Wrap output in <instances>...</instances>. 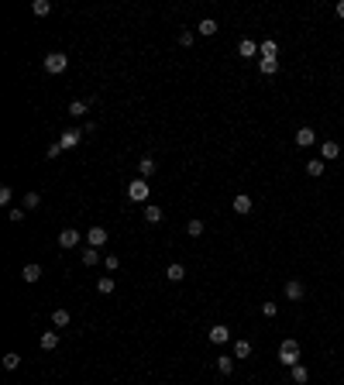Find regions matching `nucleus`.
Returning a JSON list of instances; mask_svg holds the SVG:
<instances>
[{
    "mask_svg": "<svg viewBox=\"0 0 344 385\" xmlns=\"http://www.w3.org/2000/svg\"><path fill=\"white\" fill-rule=\"evenodd\" d=\"M279 361L286 364V368H293V364H299V344L293 337H286L282 344H279Z\"/></svg>",
    "mask_w": 344,
    "mask_h": 385,
    "instance_id": "f257e3e1",
    "label": "nucleus"
},
{
    "mask_svg": "<svg viewBox=\"0 0 344 385\" xmlns=\"http://www.w3.org/2000/svg\"><path fill=\"white\" fill-rule=\"evenodd\" d=\"M42 66H45V72L59 76V72H66V69H69V55H66V52H48Z\"/></svg>",
    "mask_w": 344,
    "mask_h": 385,
    "instance_id": "f03ea898",
    "label": "nucleus"
},
{
    "mask_svg": "<svg viewBox=\"0 0 344 385\" xmlns=\"http://www.w3.org/2000/svg\"><path fill=\"white\" fill-rule=\"evenodd\" d=\"M127 200H131V203H145V200H148V179L131 182V186H127Z\"/></svg>",
    "mask_w": 344,
    "mask_h": 385,
    "instance_id": "7ed1b4c3",
    "label": "nucleus"
},
{
    "mask_svg": "<svg viewBox=\"0 0 344 385\" xmlns=\"http://www.w3.org/2000/svg\"><path fill=\"white\" fill-rule=\"evenodd\" d=\"M86 244H90V248H103V244H107V227H90V230H86Z\"/></svg>",
    "mask_w": 344,
    "mask_h": 385,
    "instance_id": "20e7f679",
    "label": "nucleus"
},
{
    "mask_svg": "<svg viewBox=\"0 0 344 385\" xmlns=\"http://www.w3.org/2000/svg\"><path fill=\"white\" fill-rule=\"evenodd\" d=\"M206 337H210V344H227V340H231V327L217 323V327H210V330H206Z\"/></svg>",
    "mask_w": 344,
    "mask_h": 385,
    "instance_id": "39448f33",
    "label": "nucleus"
},
{
    "mask_svg": "<svg viewBox=\"0 0 344 385\" xmlns=\"http://www.w3.org/2000/svg\"><path fill=\"white\" fill-rule=\"evenodd\" d=\"M231 206H234V214H238V217H244V214H252V206H255V203H252V196H248V192H238Z\"/></svg>",
    "mask_w": 344,
    "mask_h": 385,
    "instance_id": "423d86ee",
    "label": "nucleus"
},
{
    "mask_svg": "<svg viewBox=\"0 0 344 385\" xmlns=\"http://www.w3.org/2000/svg\"><path fill=\"white\" fill-rule=\"evenodd\" d=\"M80 244V230L76 227H66L62 234H59V248H76Z\"/></svg>",
    "mask_w": 344,
    "mask_h": 385,
    "instance_id": "0eeeda50",
    "label": "nucleus"
},
{
    "mask_svg": "<svg viewBox=\"0 0 344 385\" xmlns=\"http://www.w3.org/2000/svg\"><path fill=\"white\" fill-rule=\"evenodd\" d=\"M337 155H341V145H337V141H331V138H327V141H320V159H323V162H334Z\"/></svg>",
    "mask_w": 344,
    "mask_h": 385,
    "instance_id": "6e6552de",
    "label": "nucleus"
},
{
    "mask_svg": "<svg viewBox=\"0 0 344 385\" xmlns=\"http://www.w3.org/2000/svg\"><path fill=\"white\" fill-rule=\"evenodd\" d=\"M83 141V131H76V127H72V131H62V134H59V145L62 148H76Z\"/></svg>",
    "mask_w": 344,
    "mask_h": 385,
    "instance_id": "1a4fd4ad",
    "label": "nucleus"
},
{
    "mask_svg": "<svg viewBox=\"0 0 344 385\" xmlns=\"http://www.w3.org/2000/svg\"><path fill=\"white\" fill-rule=\"evenodd\" d=\"M296 145H299V148L317 145V134H313V127H299V131H296Z\"/></svg>",
    "mask_w": 344,
    "mask_h": 385,
    "instance_id": "9d476101",
    "label": "nucleus"
},
{
    "mask_svg": "<svg viewBox=\"0 0 344 385\" xmlns=\"http://www.w3.org/2000/svg\"><path fill=\"white\" fill-rule=\"evenodd\" d=\"M289 375H293V385H307L310 382V368H307V364H293Z\"/></svg>",
    "mask_w": 344,
    "mask_h": 385,
    "instance_id": "9b49d317",
    "label": "nucleus"
},
{
    "mask_svg": "<svg viewBox=\"0 0 344 385\" xmlns=\"http://www.w3.org/2000/svg\"><path fill=\"white\" fill-rule=\"evenodd\" d=\"M155 169H159V165H155V159H148V155L138 162V176H141V179H151V176H155Z\"/></svg>",
    "mask_w": 344,
    "mask_h": 385,
    "instance_id": "f8f14e48",
    "label": "nucleus"
},
{
    "mask_svg": "<svg viewBox=\"0 0 344 385\" xmlns=\"http://www.w3.org/2000/svg\"><path fill=\"white\" fill-rule=\"evenodd\" d=\"M38 344H42V351H55L59 348V334L55 330H45V334L38 337Z\"/></svg>",
    "mask_w": 344,
    "mask_h": 385,
    "instance_id": "ddd939ff",
    "label": "nucleus"
},
{
    "mask_svg": "<svg viewBox=\"0 0 344 385\" xmlns=\"http://www.w3.org/2000/svg\"><path fill=\"white\" fill-rule=\"evenodd\" d=\"M252 351H255L252 340H244V337L234 340V358H241V361H244V358H252Z\"/></svg>",
    "mask_w": 344,
    "mask_h": 385,
    "instance_id": "4468645a",
    "label": "nucleus"
},
{
    "mask_svg": "<svg viewBox=\"0 0 344 385\" xmlns=\"http://www.w3.org/2000/svg\"><path fill=\"white\" fill-rule=\"evenodd\" d=\"M282 293H286V299H303V282H299V279H289Z\"/></svg>",
    "mask_w": 344,
    "mask_h": 385,
    "instance_id": "2eb2a0df",
    "label": "nucleus"
},
{
    "mask_svg": "<svg viewBox=\"0 0 344 385\" xmlns=\"http://www.w3.org/2000/svg\"><path fill=\"white\" fill-rule=\"evenodd\" d=\"M165 279H169V282H183V279H186V268L179 265V261H172L169 268H165Z\"/></svg>",
    "mask_w": 344,
    "mask_h": 385,
    "instance_id": "dca6fc26",
    "label": "nucleus"
},
{
    "mask_svg": "<svg viewBox=\"0 0 344 385\" xmlns=\"http://www.w3.org/2000/svg\"><path fill=\"white\" fill-rule=\"evenodd\" d=\"M21 279H24V282H38V279H42V265H34V261H31V265H24Z\"/></svg>",
    "mask_w": 344,
    "mask_h": 385,
    "instance_id": "f3484780",
    "label": "nucleus"
},
{
    "mask_svg": "<svg viewBox=\"0 0 344 385\" xmlns=\"http://www.w3.org/2000/svg\"><path fill=\"white\" fill-rule=\"evenodd\" d=\"M196 34H206V38L217 34V21H214V17H203V21L196 24Z\"/></svg>",
    "mask_w": 344,
    "mask_h": 385,
    "instance_id": "a211bd4d",
    "label": "nucleus"
},
{
    "mask_svg": "<svg viewBox=\"0 0 344 385\" xmlns=\"http://www.w3.org/2000/svg\"><path fill=\"white\" fill-rule=\"evenodd\" d=\"M255 52H258V45H255L252 38H241V45H238V55H241V59H252Z\"/></svg>",
    "mask_w": 344,
    "mask_h": 385,
    "instance_id": "6ab92c4d",
    "label": "nucleus"
},
{
    "mask_svg": "<svg viewBox=\"0 0 344 385\" xmlns=\"http://www.w3.org/2000/svg\"><path fill=\"white\" fill-rule=\"evenodd\" d=\"M258 69H262V76H275L279 72V59H258Z\"/></svg>",
    "mask_w": 344,
    "mask_h": 385,
    "instance_id": "aec40b11",
    "label": "nucleus"
},
{
    "mask_svg": "<svg viewBox=\"0 0 344 385\" xmlns=\"http://www.w3.org/2000/svg\"><path fill=\"white\" fill-rule=\"evenodd\" d=\"M217 372H220V375H231V372H234V354H220V358H217Z\"/></svg>",
    "mask_w": 344,
    "mask_h": 385,
    "instance_id": "412c9836",
    "label": "nucleus"
},
{
    "mask_svg": "<svg viewBox=\"0 0 344 385\" xmlns=\"http://www.w3.org/2000/svg\"><path fill=\"white\" fill-rule=\"evenodd\" d=\"M97 293L110 296V293H114V279H110V275H100V279H97Z\"/></svg>",
    "mask_w": 344,
    "mask_h": 385,
    "instance_id": "4be33fe9",
    "label": "nucleus"
},
{
    "mask_svg": "<svg viewBox=\"0 0 344 385\" xmlns=\"http://www.w3.org/2000/svg\"><path fill=\"white\" fill-rule=\"evenodd\" d=\"M145 220H148V224H162L165 217H162V210L155 203H148V206H145Z\"/></svg>",
    "mask_w": 344,
    "mask_h": 385,
    "instance_id": "5701e85b",
    "label": "nucleus"
},
{
    "mask_svg": "<svg viewBox=\"0 0 344 385\" xmlns=\"http://www.w3.org/2000/svg\"><path fill=\"white\" fill-rule=\"evenodd\" d=\"M275 52H279V45H275L272 38H269V42H262V45H258V55H262V59H275Z\"/></svg>",
    "mask_w": 344,
    "mask_h": 385,
    "instance_id": "b1692460",
    "label": "nucleus"
},
{
    "mask_svg": "<svg viewBox=\"0 0 344 385\" xmlns=\"http://www.w3.org/2000/svg\"><path fill=\"white\" fill-rule=\"evenodd\" d=\"M42 206V192H24V210H38Z\"/></svg>",
    "mask_w": 344,
    "mask_h": 385,
    "instance_id": "393cba45",
    "label": "nucleus"
},
{
    "mask_svg": "<svg viewBox=\"0 0 344 385\" xmlns=\"http://www.w3.org/2000/svg\"><path fill=\"white\" fill-rule=\"evenodd\" d=\"M31 11L38 14V17H48V14H52V4H48V0H34V4H31Z\"/></svg>",
    "mask_w": 344,
    "mask_h": 385,
    "instance_id": "a878e982",
    "label": "nucleus"
},
{
    "mask_svg": "<svg viewBox=\"0 0 344 385\" xmlns=\"http://www.w3.org/2000/svg\"><path fill=\"white\" fill-rule=\"evenodd\" d=\"M86 110H90V103H86V100H72V103H69V113H72V117H83Z\"/></svg>",
    "mask_w": 344,
    "mask_h": 385,
    "instance_id": "bb28decb",
    "label": "nucleus"
},
{
    "mask_svg": "<svg viewBox=\"0 0 344 385\" xmlns=\"http://www.w3.org/2000/svg\"><path fill=\"white\" fill-rule=\"evenodd\" d=\"M100 261V248H83V265H97Z\"/></svg>",
    "mask_w": 344,
    "mask_h": 385,
    "instance_id": "cd10ccee",
    "label": "nucleus"
},
{
    "mask_svg": "<svg viewBox=\"0 0 344 385\" xmlns=\"http://www.w3.org/2000/svg\"><path fill=\"white\" fill-rule=\"evenodd\" d=\"M52 327H69V310H55L52 313Z\"/></svg>",
    "mask_w": 344,
    "mask_h": 385,
    "instance_id": "c85d7f7f",
    "label": "nucleus"
},
{
    "mask_svg": "<svg viewBox=\"0 0 344 385\" xmlns=\"http://www.w3.org/2000/svg\"><path fill=\"white\" fill-rule=\"evenodd\" d=\"M307 172L313 176V179H317V176H323V159H310V162H307Z\"/></svg>",
    "mask_w": 344,
    "mask_h": 385,
    "instance_id": "c756f323",
    "label": "nucleus"
},
{
    "mask_svg": "<svg viewBox=\"0 0 344 385\" xmlns=\"http://www.w3.org/2000/svg\"><path fill=\"white\" fill-rule=\"evenodd\" d=\"M186 234H189V238H200V234H203V220H186Z\"/></svg>",
    "mask_w": 344,
    "mask_h": 385,
    "instance_id": "7c9ffc66",
    "label": "nucleus"
},
{
    "mask_svg": "<svg viewBox=\"0 0 344 385\" xmlns=\"http://www.w3.org/2000/svg\"><path fill=\"white\" fill-rule=\"evenodd\" d=\"M17 364H21V354H14V351H7V354H4V368H7V372H14Z\"/></svg>",
    "mask_w": 344,
    "mask_h": 385,
    "instance_id": "2f4dec72",
    "label": "nucleus"
},
{
    "mask_svg": "<svg viewBox=\"0 0 344 385\" xmlns=\"http://www.w3.org/2000/svg\"><path fill=\"white\" fill-rule=\"evenodd\" d=\"M103 265H107V272H117V268H121V258H117V255H103Z\"/></svg>",
    "mask_w": 344,
    "mask_h": 385,
    "instance_id": "473e14b6",
    "label": "nucleus"
},
{
    "mask_svg": "<svg viewBox=\"0 0 344 385\" xmlns=\"http://www.w3.org/2000/svg\"><path fill=\"white\" fill-rule=\"evenodd\" d=\"M11 200H14V189H11V186H4V189H0V203L7 206V203H11Z\"/></svg>",
    "mask_w": 344,
    "mask_h": 385,
    "instance_id": "72a5a7b5",
    "label": "nucleus"
},
{
    "mask_svg": "<svg viewBox=\"0 0 344 385\" xmlns=\"http://www.w3.org/2000/svg\"><path fill=\"white\" fill-rule=\"evenodd\" d=\"M62 151H66V148L59 145V141H52V145H48V159H59V155H62Z\"/></svg>",
    "mask_w": 344,
    "mask_h": 385,
    "instance_id": "f704fd0d",
    "label": "nucleus"
},
{
    "mask_svg": "<svg viewBox=\"0 0 344 385\" xmlns=\"http://www.w3.org/2000/svg\"><path fill=\"white\" fill-rule=\"evenodd\" d=\"M193 42H196V34H193V31H183V34H179V45H186V48H189Z\"/></svg>",
    "mask_w": 344,
    "mask_h": 385,
    "instance_id": "c9c22d12",
    "label": "nucleus"
},
{
    "mask_svg": "<svg viewBox=\"0 0 344 385\" xmlns=\"http://www.w3.org/2000/svg\"><path fill=\"white\" fill-rule=\"evenodd\" d=\"M279 313V306L275 303H262V317H275Z\"/></svg>",
    "mask_w": 344,
    "mask_h": 385,
    "instance_id": "e433bc0d",
    "label": "nucleus"
},
{
    "mask_svg": "<svg viewBox=\"0 0 344 385\" xmlns=\"http://www.w3.org/2000/svg\"><path fill=\"white\" fill-rule=\"evenodd\" d=\"M7 217H11L14 224H21V220H24V210H21V206H14V210H11V214H7Z\"/></svg>",
    "mask_w": 344,
    "mask_h": 385,
    "instance_id": "4c0bfd02",
    "label": "nucleus"
},
{
    "mask_svg": "<svg viewBox=\"0 0 344 385\" xmlns=\"http://www.w3.org/2000/svg\"><path fill=\"white\" fill-rule=\"evenodd\" d=\"M337 17H344V0H341V4H337Z\"/></svg>",
    "mask_w": 344,
    "mask_h": 385,
    "instance_id": "58836bf2",
    "label": "nucleus"
}]
</instances>
